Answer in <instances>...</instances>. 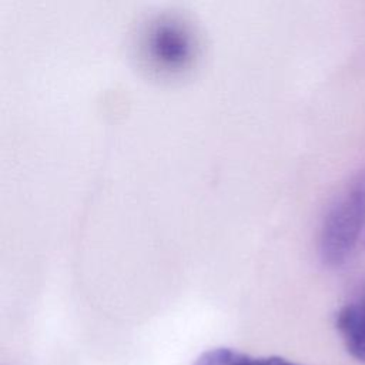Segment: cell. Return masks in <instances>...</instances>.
<instances>
[{
  "instance_id": "6da1fadb",
  "label": "cell",
  "mask_w": 365,
  "mask_h": 365,
  "mask_svg": "<svg viewBox=\"0 0 365 365\" xmlns=\"http://www.w3.org/2000/svg\"><path fill=\"white\" fill-rule=\"evenodd\" d=\"M365 220V190L356 188L344 197L329 212L322 237L328 262L341 264L351 254Z\"/></svg>"
},
{
  "instance_id": "7a4b0ae2",
  "label": "cell",
  "mask_w": 365,
  "mask_h": 365,
  "mask_svg": "<svg viewBox=\"0 0 365 365\" xmlns=\"http://www.w3.org/2000/svg\"><path fill=\"white\" fill-rule=\"evenodd\" d=\"M335 325L351 356L365 362V298L345 304L336 312Z\"/></svg>"
},
{
  "instance_id": "3957f363",
  "label": "cell",
  "mask_w": 365,
  "mask_h": 365,
  "mask_svg": "<svg viewBox=\"0 0 365 365\" xmlns=\"http://www.w3.org/2000/svg\"><path fill=\"white\" fill-rule=\"evenodd\" d=\"M192 365H301L281 356H252L231 348H214L202 352Z\"/></svg>"
}]
</instances>
